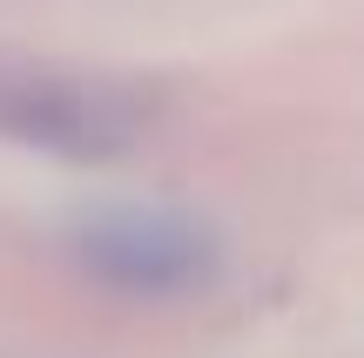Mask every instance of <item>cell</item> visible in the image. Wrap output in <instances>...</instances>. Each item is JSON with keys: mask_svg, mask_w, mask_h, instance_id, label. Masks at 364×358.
<instances>
[{"mask_svg": "<svg viewBox=\"0 0 364 358\" xmlns=\"http://www.w3.org/2000/svg\"><path fill=\"white\" fill-rule=\"evenodd\" d=\"M156 129V95L129 75L0 54V142L54 162H122Z\"/></svg>", "mask_w": 364, "mask_h": 358, "instance_id": "obj_1", "label": "cell"}, {"mask_svg": "<svg viewBox=\"0 0 364 358\" xmlns=\"http://www.w3.org/2000/svg\"><path fill=\"white\" fill-rule=\"evenodd\" d=\"M68 251L88 278L129 298H182L203 291L223 264V243L209 237L196 216L162 210V203H115V210H88L68 223Z\"/></svg>", "mask_w": 364, "mask_h": 358, "instance_id": "obj_2", "label": "cell"}]
</instances>
